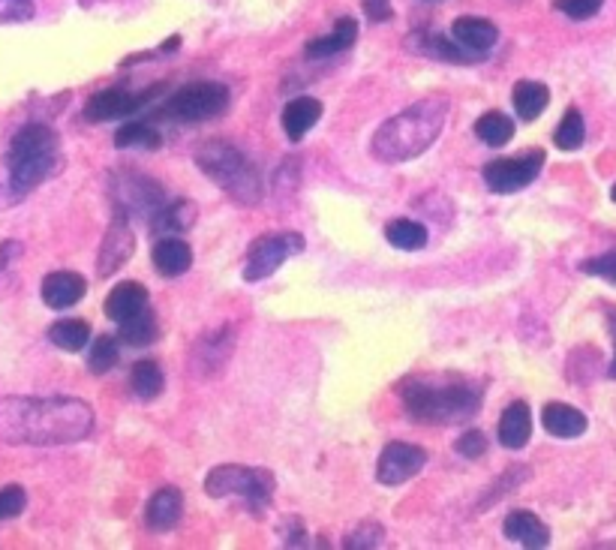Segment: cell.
<instances>
[{
    "label": "cell",
    "instance_id": "obj_3",
    "mask_svg": "<svg viewBox=\"0 0 616 550\" xmlns=\"http://www.w3.org/2000/svg\"><path fill=\"white\" fill-rule=\"evenodd\" d=\"M448 118V103L439 97L418 100L415 106L388 118L370 142V151L379 163H409L421 157L442 133Z\"/></svg>",
    "mask_w": 616,
    "mask_h": 550
},
{
    "label": "cell",
    "instance_id": "obj_4",
    "mask_svg": "<svg viewBox=\"0 0 616 550\" xmlns=\"http://www.w3.org/2000/svg\"><path fill=\"white\" fill-rule=\"evenodd\" d=\"M4 163L10 172L13 196L25 199V193L37 190L61 169V139L49 124H25L13 136Z\"/></svg>",
    "mask_w": 616,
    "mask_h": 550
},
{
    "label": "cell",
    "instance_id": "obj_2",
    "mask_svg": "<svg viewBox=\"0 0 616 550\" xmlns=\"http://www.w3.org/2000/svg\"><path fill=\"white\" fill-rule=\"evenodd\" d=\"M400 397L412 421L445 427L469 421L484 403V388L457 376H409L400 382Z\"/></svg>",
    "mask_w": 616,
    "mask_h": 550
},
{
    "label": "cell",
    "instance_id": "obj_44",
    "mask_svg": "<svg viewBox=\"0 0 616 550\" xmlns=\"http://www.w3.org/2000/svg\"><path fill=\"white\" fill-rule=\"evenodd\" d=\"M16 256H22V244L19 241H4V244H0V271H7Z\"/></svg>",
    "mask_w": 616,
    "mask_h": 550
},
{
    "label": "cell",
    "instance_id": "obj_32",
    "mask_svg": "<svg viewBox=\"0 0 616 550\" xmlns=\"http://www.w3.org/2000/svg\"><path fill=\"white\" fill-rule=\"evenodd\" d=\"M385 238H388L391 247L412 253V250L427 247V226L418 223V220H391L385 226Z\"/></svg>",
    "mask_w": 616,
    "mask_h": 550
},
{
    "label": "cell",
    "instance_id": "obj_10",
    "mask_svg": "<svg viewBox=\"0 0 616 550\" xmlns=\"http://www.w3.org/2000/svg\"><path fill=\"white\" fill-rule=\"evenodd\" d=\"M544 160H547L544 151L535 148V151H529V154H523V157H499V160H490L481 175H484V184H487L490 193L508 196V193H517V190L529 187V184L538 178Z\"/></svg>",
    "mask_w": 616,
    "mask_h": 550
},
{
    "label": "cell",
    "instance_id": "obj_17",
    "mask_svg": "<svg viewBox=\"0 0 616 550\" xmlns=\"http://www.w3.org/2000/svg\"><path fill=\"white\" fill-rule=\"evenodd\" d=\"M541 424L556 439H577L589 427V421L580 409H574L571 403H559V400H553L541 409Z\"/></svg>",
    "mask_w": 616,
    "mask_h": 550
},
{
    "label": "cell",
    "instance_id": "obj_9",
    "mask_svg": "<svg viewBox=\"0 0 616 550\" xmlns=\"http://www.w3.org/2000/svg\"><path fill=\"white\" fill-rule=\"evenodd\" d=\"M304 250V238L298 232H271L250 244L247 262H244V280L259 283L268 280L277 268H283L286 259L298 256Z\"/></svg>",
    "mask_w": 616,
    "mask_h": 550
},
{
    "label": "cell",
    "instance_id": "obj_42",
    "mask_svg": "<svg viewBox=\"0 0 616 550\" xmlns=\"http://www.w3.org/2000/svg\"><path fill=\"white\" fill-rule=\"evenodd\" d=\"M280 538L289 547H301V544H307V529H304V523L298 517H286L280 523Z\"/></svg>",
    "mask_w": 616,
    "mask_h": 550
},
{
    "label": "cell",
    "instance_id": "obj_36",
    "mask_svg": "<svg viewBox=\"0 0 616 550\" xmlns=\"http://www.w3.org/2000/svg\"><path fill=\"white\" fill-rule=\"evenodd\" d=\"M382 541H385V529H382V523H376V520H364V523H358V526L346 535L343 547H346V550H373V547H379Z\"/></svg>",
    "mask_w": 616,
    "mask_h": 550
},
{
    "label": "cell",
    "instance_id": "obj_40",
    "mask_svg": "<svg viewBox=\"0 0 616 550\" xmlns=\"http://www.w3.org/2000/svg\"><path fill=\"white\" fill-rule=\"evenodd\" d=\"M34 19V0H0V25Z\"/></svg>",
    "mask_w": 616,
    "mask_h": 550
},
{
    "label": "cell",
    "instance_id": "obj_20",
    "mask_svg": "<svg viewBox=\"0 0 616 550\" xmlns=\"http://www.w3.org/2000/svg\"><path fill=\"white\" fill-rule=\"evenodd\" d=\"M184 514V496L178 487H160L151 499H148V508H145V523L157 532H166L172 529Z\"/></svg>",
    "mask_w": 616,
    "mask_h": 550
},
{
    "label": "cell",
    "instance_id": "obj_38",
    "mask_svg": "<svg viewBox=\"0 0 616 550\" xmlns=\"http://www.w3.org/2000/svg\"><path fill=\"white\" fill-rule=\"evenodd\" d=\"M604 0H553V10H559L562 16L574 19V22H586L592 16H598Z\"/></svg>",
    "mask_w": 616,
    "mask_h": 550
},
{
    "label": "cell",
    "instance_id": "obj_8",
    "mask_svg": "<svg viewBox=\"0 0 616 550\" xmlns=\"http://www.w3.org/2000/svg\"><path fill=\"white\" fill-rule=\"evenodd\" d=\"M112 202L121 214L127 217H145L154 223V217L166 205V190L148 175L121 169L112 175Z\"/></svg>",
    "mask_w": 616,
    "mask_h": 550
},
{
    "label": "cell",
    "instance_id": "obj_41",
    "mask_svg": "<svg viewBox=\"0 0 616 550\" xmlns=\"http://www.w3.org/2000/svg\"><path fill=\"white\" fill-rule=\"evenodd\" d=\"M454 448H457V454H463V457H469V460H478V457H484V451H487V436H484L481 430H466L463 436H457Z\"/></svg>",
    "mask_w": 616,
    "mask_h": 550
},
{
    "label": "cell",
    "instance_id": "obj_25",
    "mask_svg": "<svg viewBox=\"0 0 616 550\" xmlns=\"http://www.w3.org/2000/svg\"><path fill=\"white\" fill-rule=\"evenodd\" d=\"M511 103L514 112L523 124H532L544 115V109L550 106V91L541 82H517L511 91Z\"/></svg>",
    "mask_w": 616,
    "mask_h": 550
},
{
    "label": "cell",
    "instance_id": "obj_7",
    "mask_svg": "<svg viewBox=\"0 0 616 550\" xmlns=\"http://www.w3.org/2000/svg\"><path fill=\"white\" fill-rule=\"evenodd\" d=\"M226 109H229V88L226 85L193 82L166 100L163 115L172 121H181V124H199V121H211V118L223 115Z\"/></svg>",
    "mask_w": 616,
    "mask_h": 550
},
{
    "label": "cell",
    "instance_id": "obj_34",
    "mask_svg": "<svg viewBox=\"0 0 616 550\" xmlns=\"http://www.w3.org/2000/svg\"><path fill=\"white\" fill-rule=\"evenodd\" d=\"M586 139V124H583V115L577 109H568L553 133V145L559 151H577Z\"/></svg>",
    "mask_w": 616,
    "mask_h": 550
},
{
    "label": "cell",
    "instance_id": "obj_15",
    "mask_svg": "<svg viewBox=\"0 0 616 550\" xmlns=\"http://www.w3.org/2000/svg\"><path fill=\"white\" fill-rule=\"evenodd\" d=\"M88 292V280L76 271H52L43 280V301L52 310H67L79 304Z\"/></svg>",
    "mask_w": 616,
    "mask_h": 550
},
{
    "label": "cell",
    "instance_id": "obj_19",
    "mask_svg": "<svg viewBox=\"0 0 616 550\" xmlns=\"http://www.w3.org/2000/svg\"><path fill=\"white\" fill-rule=\"evenodd\" d=\"M496 433H499V442L508 451H520L529 442V436H532V412H529V406L523 400H514L502 412V418L496 424Z\"/></svg>",
    "mask_w": 616,
    "mask_h": 550
},
{
    "label": "cell",
    "instance_id": "obj_1",
    "mask_svg": "<svg viewBox=\"0 0 616 550\" xmlns=\"http://www.w3.org/2000/svg\"><path fill=\"white\" fill-rule=\"evenodd\" d=\"M94 424V406L79 397H0V442L7 445H73Z\"/></svg>",
    "mask_w": 616,
    "mask_h": 550
},
{
    "label": "cell",
    "instance_id": "obj_14",
    "mask_svg": "<svg viewBox=\"0 0 616 550\" xmlns=\"http://www.w3.org/2000/svg\"><path fill=\"white\" fill-rule=\"evenodd\" d=\"M451 37H454V43L463 46L466 52L487 58V52H490V49L496 46V40H499V28H496L490 19H481V16H460V19H454V25H451Z\"/></svg>",
    "mask_w": 616,
    "mask_h": 550
},
{
    "label": "cell",
    "instance_id": "obj_6",
    "mask_svg": "<svg viewBox=\"0 0 616 550\" xmlns=\"http://www.w3.org/2000/svg\"><path fill=\"white\" fill-rule=\"evenodd\" d=\"M274 475L259 466H241V463H223L214 466L205 475V493L211 499L226 496H244L253 511H265L274 496Z\"/></svg>",
    "mask_w": 616,
    "mask_h": 550
},
{
    "label": "cell",
    "instance_id": "obj_27",
    "mask_svg": "<svg viewBox=\"0 0 616 550\" xmlns=\"http://www.w3.org/2000/svg\"><path fill=\"white\" fill-rule=\"evenodd\" d=\"M118 325H121L118 340H124V343H130V346H151V343L160 337V322H157V316H154L151 307H145V310L127 316V319L118 322Z\"/></svg>",
    "mask_w": 616,
    "mask_h": 550
},
{
    "label": "cell",
    "instance_id": "obj_35",
    "mask_svg": "<svg viewBox=\"0 0 616 550\" xmlns=\"http://www.w3.org/2000/svg\"><path fill=\"white\" fill-rule=\"evenodd\" d=\"M118 358H121L118 340H115V337H109V334H100V337L91 343L88 370H91V373H97V376H103V373H109V370L118 364Z\"/></svg>",
    "mask_w": 616,
    "mask_h": 550
},
{
    "label": "cell",
    "instance_id": "obj_5",
    "mask_svg": "<svg viewBox=\"0 0 616 550\" xmlns=\"http://www.w3.org/2000/svg\"><path fill=\"white\" fill-rule=\"evenodd\" d=\"M196 166L211 178L223 193H229L232 202L238 205H259L262 202V178L259 169L250 163V157L223 139L205 142L196 154Z\"/></svg>",
    "mask_w": 616,
    "mask_h": 550
},
{
    "label": "cell",
    "instance_id": "obj_39",
    "mask_svg": "<svg viewBox=\"0 0 616 550\" xmlns=\"http://www.w3.org/2000/svg\"><path fill=\"white\" fill-rule=\"evenodd\" d=\"M580 271L589 274V277H598V280H607L616 286V250L610 253H601V256H592L586 262H580Z\"/></svg>",
    "mask_w": 616,
    "mask_h": 550
},
{
    "label": "cell",
    "instance_id": "obj_13",
    "mask_svg": "<svg viewBox=\"0 0 616 550\" xmlns=\"http://www.w3.org/2000/svg\"><path fill=\"white\" fill-rule=\"evenodd\" d=\"M133 250H136V235H133L130 217L118 211L115 220L109 223L106 235H103L100 256H97V274L100 277H112L115 271H121L127 265Z\"/></svg>",
    "mask_w": 616,
    "mask_h": 550
},
{
    "label": "cell",
    "instance_id": "obj_33",
    "mask_svg": "<svg viewBox=\"0 0 616 550\" xmlns=\"http://www.w3.org/2000/svg\"><path fill=\"white\" fill-rule=\"evenodd\" d=\"M196 217H199L196 202H190V199H181V202H172V205L166 202L163 211L154 217V226L163 229V232H187L196 223Z\"/></svg>",
    "mask_w": 616,
    "mask_h": 550
},
{
    "label": "cell",
    "instance_id": "obj_37",
    "mask_svg": "<svg viewBox=\"0 0 616 550\" xmlns=\"http://www.w3.org/2000/svg\"><path fill=\"white\" fill-rule=\"evenodd\" d=\"M28 508V493L22 484H7L0 490V520H13Z\"/></svg>",
    "mask_w": 616,
    "mask_h": 550
},
{
    "label": "cell",
    "instance_id": "obj_28",
    "mask_svg": "<svg viewBox=\"0 0 616 550\" xmlns=\"http://www.w3.org/2000/svg\"><path fill=\"white\" fill-rule=\"evenodd\" d=\"M130 388H133V394H136L139 400H154V397H160L163 388H166V376H163L160 364L151 361V358L136 361L133 370H130Z\"/></svg>",
    "mask_w": 616,
    "mask_h": 550
},
{
    "label": "cell",
    "instance_id": "obj_31",
    "mask_svg": "<svg viewBox=\"0 0 616 550\" xmlns=\"http://www.w3.org/2000/svg\"><path fill=\"white\" fill-rule=\"evenodd\" d=\"M475 136L490 145V148H502L514 139V124L508 115L502 112H484L478 121H475Z\"/></svg>",
    "mask_w": 616,
    "mask_h": 550
},
{
    "label": "cell",
    "instance_id": "obj_46",
    "mask_svg": "<svg viewBox=\"0 0 616 550\" xmlns=\"http://www.w3.org/2000/svg\"><path fill=\"white\" fill-rule=\"evenodd\" d=\"M610 199L616 202V184H613V190H610Z\"/></svg>",
    "mask_w": 616,
    "mask_h": 550
},
{
    "label": "cell",
    "instance_id": "obj_30",
    "mask_svg": "<svg viewBox=\"0 0 616 550\" xmlns=\"http://www.w3.org/2000/svg\"><path fill=\"white\" fill-rule=\"evenodd\" d=\"M49 340L64 352H82L91 340V325L85 319H58L49 328Z\"/></svg>",
    "mask_w": 616,
    "mask_h": 550
},
{
    "label": "cell",
    "instance_id": "obj_43",
    "mask_svg": "<svg viewBox=\"0 0 616 550\" xmlns=\"http://www.w3.org/2000/svg\"><path fill=\"white\" fill-rule=\"evenodd\" d=\"M364 13L370 22H388L391 13V0H364Z\"/></svg>",
    "mask_w": 616,
    "mask_h": 550
},
{
    "label": "cell",
    "instance_id": "obj_45",
    "mask_svg": "<svg viewBox=\"0 0 616 550\" xmlns=\"http://www.w3.org/2000/svg\"><path fill=\"white\" fill-rule=\"evenodd\" d=\"M607 328H610V334H613V346H616V307H607ZM607 376L616 379V352H613V361H610V367H607Z\"/></svg>",
    "mask_w": 616,
    "mask_h": 550
},
{
    "label": "cell",
    "instance_id": "obj_29",
    "mask_svg": "<svg viewBox=\"0 0 616 550\" xmlns=\"http://www.w3.org/2000/svg\"><path fill=\"white\" fill-rule=\"evenodd\" d=\"M115 145L118 148H145V151H157L163 145V133L151 124V121H127L118 127L115 133Z\"/></svg>",
    "mask_w": 616,
    "mask_h": 550
},
{
    "label": "cell",
    "instance_id": "obj_24",
    "mask_svg": "<svg viewBox=\"0 0 616 550\" xmlns=\"http://www.w3.org/2000/svg\"><path fill=\"white\" fill-rule=\"evenodd\" d=\"M145 307H148V289H145L142 283H136V280L118 283V286L106 295V304H103V310H106V316H109L112 322H124L127 316H133V313H139V310H145Z\"/></svg>",
    "mask_w": 616,
    "mask_h": 550
},
{
    "label": "cell",
    "instance_id": "obj_11",
    "mask_svg": "<svg viewBox=\"0 0 616 550\" xmlns=\"http://www.w3.org/2000/svg\"><path fill=\"white\" fill-rule=\"evenodd\" d=\"M163 94V85H151L139 94H130L124 88H109V91H100L88 100L85 106V121L91 124H106V121H124V118H133L139 109H145L154 97Z\"/></svg>",
    "mask_w": 616,
    "mask_h": 550
},
{
    "label": "cell",
    "instance_id": "obj_18",
    "mask_svg": "<svg viewBox=\"0 0 616 550\" xmlns=\"http://www.w3.org/2000/svg\"><path fill=\"white\" fill-rule=\"evenodd\" d=\"M232 328H220L214 331L211 337H202L193 349V367L202 373V376H214V370H220L226 361H229V352H232Z\"/></svg>",
    "mask_w": 616,
    "mask_h": 550
},
{
    "label": "cell",
    "instance_id": "obj_26",
    "mask_svg": "<svg viewBox=\"0 0 616 550\" xmlns=\"http://www.w3.org/2000/svg\"><path fill=\"white\" fill-rule=\"evenodd\" d=\"M421 55H430V58H439V61H448V64H472V61H484L481 55H472L466 52L463 46H454L448 37L442 34H415L409 40Z\"/></svg>",
    "mask_w": 616,
    "mask_h": 550
},
{
    "label": "cell",
    "instance_id": "obj_21",
    "mask_svg": "<svg viewBox=\"0 0 616 550\" xmlns=\"http://www.w3.org/2000/svg\"><path fill=\"white\" fill-rule=\"evenodd\" d=\"M322 118V103L313 100V97H295L286 103L283 109V130L289 136V142H301Z\"/></svg>",
    "mask_w": 616,
    "mask_h": 550
},
{
    "label": "cell",
    "instance_id": "obj_22",
    "mask_svg": "<svg viewBox=\"0 0 616 550\" xmlns=\"http://www.w3.org/2000/svg\"><path fill=\"white\" fill-rule=\"evenodd\" d=\"M151 262L163 277H181L193 265V250L181 238H160L151 250Z\"/></svg>",
    "mask_w": 616,
    "mask_h": 550
},
{
    "label": "cell",
    "instance_id": "obj_12",
    "mask_svg": "<svg viewBox=\"0 0 616 550\" xmlns=\"http://www.w3.org/2000/svg\"><path fill=\"white\" fill-rule=\"evenodd\" d=\"M427 448L412 442H388L376 460V481L382 487H400L427 466Z\"/></svg>",
    "mask_w": 616,
    "mask_h": 550
},
{
    "label": "cell",
    "instance_id": "obj_16",
    "mask_svg": "<svg viewBox=\"0 0 616 550\" xmlns=\"http://www.w3.org/2000/svg\"><path fill=\"white\" fill-rule=\"evenodd\" d=\"M355 40H358V22L349 19V16H343V19H337V25L331 28V34L310 40V43L304 46V55H307L310 61H325V58H334V55H340V52H349V49L355 46Z\"/></svg>",
    "mask_w": 616,
    "mask_h": 550
},
{
    "label": "cell",
    "instance_id": "obj_23",
    "mask_svg": "<svg viewBox=\"0 0 616 550\" xmlns=\"http://www.w3.org/2000/svg\"><path fill=\"white\" fill-rule=\"evenodd\" d=\"M502 532L511 541L523 544V547H547L550 544L547 523L538 514H532V511H511L505 517V523H502Z\"/></svg>",
    "mask_w": 616,
    "mask_h": 550
}]
</instances>
